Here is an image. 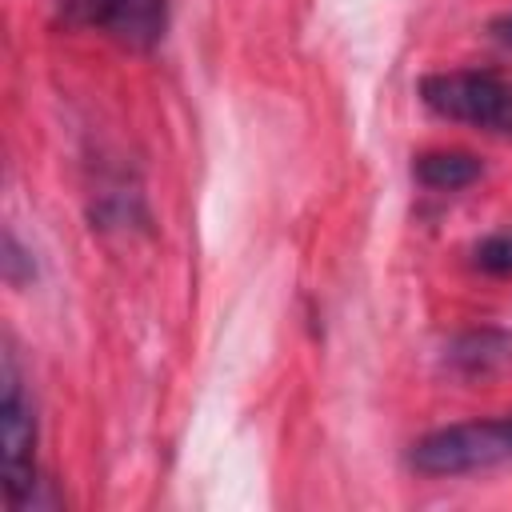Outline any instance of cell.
Returning <instances> with one entry per match:
<instances>
[{
	"mask_svg": "<svg viewBox=\"0 0 512 512\" xmlns=\"http://www.w3.org/2000/svg\"><path fill=\"white\" fill-rule=\"evenodd\" d=\"M512 460V412L488 420H460L420 436L408 464L420 476H468Z\"/></svg>",
	"mask_w": 512,
	"mask_h": 512,
	"instance_id": "1",
	"label": "cell"
},
{
	"mask_svg": "<svg viewBox=\"0 0 512 512\" xmlns=\"http://www.w3.org/2000/svg\"><path fill=\"white\" fill-rule=\"evenodd\" d=\"M420 100L440 120L512 136V80L500 72H488V68L428 72L420 80Z\"/></svg>",
	"mask_w": 512,
	"mask_h": 512,
	"instance_id": "2",
	"label": "cell"
},
{
	"mask_svg": "<svg viewBox=\"0 0 512 512\" xmlns=\"http://www.w3.org/2000/svg\"><path fill=\"white\" fill-rule=\"evenodd\" d=\"M48 12L64 28L100 32L132 52L156 48L168 28V0H48Z\"/></svg>",
	"mask_w": 512,
	"mask_h": 512,
	"instance_id": "3",
	"label": "cell"
},
{
	"mask_svg": "<svg viewBox=\"0 0 512 512\" xmlns=\"http://www.w3.org/2000/svg\"><path fill=\"white\" fill-rule=\"evenodd\" d=\"M0 436H4V496L12 508H24V500L36 488V408L24 388V376L16 368V356L4 352L0 372Z\"/></svg>",
	"mask_w": 512,
	"mask_h": 512,
	"instance_id": "4",
	"label": "cell"
},
{
	"mask_svg": "<svg viewBox=\"0 0 512 512\" xmlns=\"http://www.w3.org/2000/svg\"><path fill=\"white\" fill-rule=\"evenodd\" d=\"M448 364L464 376H488V372L512 364V332L508 328H472L452 340Z\"/></svg>",
	"mask_w": 512,
	"mask_h": 512,
	"instance_id": "5",
	"label": "cell"
},
{
	"mask_svg": "<svg viewBox=\"0 0 512 512\" xmlns=\"http://www.w3.org/2000/svg\"><path fill=\"white\" fill-rule=\"evenodd\" d=\"M484 172L480 156L472 152H460V148H436V152H420L412 160V176L432 188V192H456V188H468L476 184Z\"/></svg>",
	"mask_w": 512,
	"mask_h": 512,
	"instance_id": "6",
	"label": "cell"
},
{
	"mask_svg": "<svg viewBox=\"0 0 512 512\" xmlns=\"http://www.w3.org/2000/svg\"><path fill=\"white\" fill-rule=\"evenodd\" d=\"M476 264L492 276H512V228L492 232L488 240L476 244Z\"/></svg>",
	"mask_w": 512,
	"mask_h": 512,
	"instance_id": "7",
	"label": "cell"
},
{
	"mask_svg": "<svg viewBox=\"0 0 512 512\" xmlns=\"http://www.w3.org/2000/svg\"><path fill=\"white\" fill-rule=\"evenodd\" d=\"M488 32H492V40H496V44H504V48H512V12H504V16H496Z\"/></svg>",
	"mask_w": 512,
	"mask_h": 512,
	"instance_id": "8",
	"label": "cell"
}]
</instances>
